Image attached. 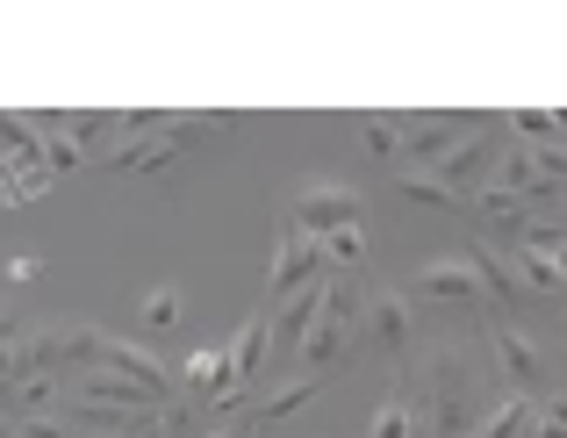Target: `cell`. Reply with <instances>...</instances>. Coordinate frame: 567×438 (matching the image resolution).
I'll use <instances>...</instances> for the list:
<instances>
[{
    "label": "cell",
    "mask_w": 567,
    "mask_h": 438,
    "mask_svg": "<svg viewBox=\"0 0 567 438\" xmlns=\"http://www.w3.org/2000/svg\"><path fill=\"white\" fill-rule=\"evenodd\" d=\"M360 316H367L360 281H352V274H331V281H323V316H317V330L302 338V367L309 374H331L338 359L360 345Z\"/></svg>",
    "instance_id": "1"
},
{
    "label": "cell",
    "mask_w": 567,
    "mask_h": 438,
    "mask_svg": "<svg viewBox=\"0 0 567 438\" xmlns=\"http://www.w3.org/2000/svg\"><path fill=\"white\" fill-rule=\"evenodd\" d=\"M323 266H331V259H323V237H309V231H295V223H288V231H280V252H274V274H266V295H274V309H280L288 295L317 288Z\"/></svg>",
    "instance_id": "2"
},
{
    "label": "cell",
    "mask_w": 567,
    "mask_h": 438,
    "mask_svg": "<svg viewBox=\"0 0 567 438\" xmlns=\"http://www.w3.org/2000/svg\"><path fill=\"white\" fill-rule=\"evenodd\" d=\"M295 231H309V237L360 231V194H352V187H302V202H295Z\"/></svg>",
    "instance_id": "3"
},
{
    "label": "cell",
    "mask_w": 567,
    "mask_h": 438,
    "mask_svg": "<svg viewBox=\"0 0 567 438\" xmlns=\"http://www.w3.org/2000/svg\"><path fill=\"white\" fill-rule=\"evenodd\" d=\"M360 338L388 345V353H410V338H416V309H410V295H402V288H381V295H367Z\"/></svg>",
    "instance_id": "4"
},
{
    "label": "cell",
    "mask_w": 567,
    "mask_h": 438,
    "mask_svg": "<svg viewBox=\"0 0 567 438\" xmlns=\"http://www.w3.org/2000/svg\"><path fill=\"white\" fill-rule=\"evenodd\" d=\"M488 165H503V144L488 137V130H467V137H460L453 151H445L439 165H431V173L445 180V187H460V194H474V180L488 173Z\"/></svg>",
    "instance_id": "5"
},
{
    "label": "cell",
    "mask_w": 567,
    "mask_h": 438,
    "mask_svg": "<svg viewBox=\"0 0 567 438\" xmlns=\"http://www.w3.org/2000/svg\"><path fill=\"white\" fill-rule=\"evenodd\" d=\"M488 353H496V367H503V381H511V396H539V345L525 338V330H511L503 324L496 338H488Z\"/></svg>",
    "instance_id": "6"
},
{
    "label": "cell",
    "mask_w": 567,
    "mask_h": 438,
    "mask_svg": "<svg viewBox=\"0 0 567 438\" xmlns=\"http://www.w3.org/2000/svg\"><path fill=\"white\" fill-rule=\"evenodd\" d=\"M410 295H424V302H482V274H474V259H431L424 274L410 281Z\"/></svg>",
    "instance_id": "7"
},
{
    "label": "cell",
    "mask_w": 567,
    "mask_h": 438,
    "mask_svg": "<svg viewBox=\"0 0 567 438\" xmlns=\"http://www.w3.org/2000/svg\"><path fill=\"white\" fill-rule=\"evenodd\" d=\"M181 381H187V396H194V403H208V410L237 396V367H230V353H194Z\"/></svg>",
    "instance_id": "8"
},
{
    "label": "cell",
    "mask_w": 567,
    "mask_h": 438,
    "mask_svg": "<svg viewBox=\"0 0 567 438\" xmlns=\"http://www.w3.org/2000/svg\"><path fill=\"white\" fill-rule=\"evenodd\" d=\"M323 281H331V274H323ZM323 281H317V288H302V295H288L274 309V338L295 345V353H302V338L317 330V316H323Z\"/></svg>",
    "instance_id": "9"
},
{
    "label": "cell",
    "mask_w": 567,
    "mask_h": 438,
    "mask_svg": "<svg viewBox=\"0 0 567 438\" xmlns=\"http://www.w3.org/2000/svg\"><path fill=\"white\" fill-rule=\"evenodd\" d=\"M266 345H274V316H251L245 330L230 338V367H237V388H251L259 381V367H266Z\"/></svg>",
    "instance_id": "10"
},
{
    "label": "cell",
    "mask_w": 567,
    "mask_h": 438,
    "mask_svg": "<svg viewBox=\"0 0 567 438\" xmlns=\"http://www.w3.org/2000/svg\"><path fill=\"white\" fill-rule=\"evenodd\" d=\"M474 216H482V223H503V231H525V223H532V202H525V194H511V187H496V180H482V187H474Z\"/></svg>",
    "instance_id": "11"
},
{
    "label": "cell",
    "mask_w": 567,
    "mask_h": 438,
    "mask_svg": "<svg viewBox=\"0 0 567 438\" xmlns=\"http://www.w3.org/2000/svg\"><path fill=\"white\" fill-rule=\"evenodd\" d=\"M317 388H323V374H302V381H280L266 403H251V425H274V417H295L302 403H317Z\"/></svg>",
    "instance_id": "12"
},
{
    "label": "cell",
    "mask_w": 567,
    "mask_h": 438,
    "mask_svg": "<svg viewBox=\"0 0 567 438\" xmlns=\"http://www.w3.org/2000/svg\"><path fill=\"white\" fill-rule=\"evenodd\" d=\"M532 417H539V410H532V396H503L496 410L474 425V438H525V431H532Z\"/></svg>",
    "instance_id": "13"
},
{
    "label": "cell",
    "mask_w": 567,
    "mask_h": 438,
    "mask_svg": "<svg viewBox=\"0 0 567 438\" xmlns=\"http://www.w3.org/2000/svg\"><path fill=\"white\" fill-rule=\"evenodd\" d=\"M467 259H474V274H482V288H488V295H496V302H517V295H525V281H517V266H511V259H503V252H488V245H474V252H467Z\"/></svg>",
    "instance_id": "14"
},
{
    "label": "cell",
    "mask_w": 567,
    "mask_h": 438,
    "mask_svg": "<svg viewBox=\"0 0 567 438\" xmlns=\"http://www.w3.org/2000/svg\"><path fill=\"white\" fill-rule=\"evenodd\" d=\"M517 281H525V295H560V259L554 252H517Z\"/></svg>",
    "instance_id": "15"
},
{
    "label": "cell",
    "mask_w": 567,
    "mask_h": 438,
    "mask_svg": "<svg viewBox=\"0 0 567 438\" xmlns=\"http://www.w3.org/2000/svg\"><path fill=\"white\" fill-rule=\"evenodd\" d=\"M402 194H410L416 208H460V202H474V194H460V187H445L439 173H402Z\"/></svg>",
    "instance_id": "16"
},
{
    "label": "cell",
    "mask_w": 567,
    "mask_h": 438,
    "mask_svg": "<svg viewBox=\"0 0 567 438\" xmlns=\"http://www.w3.org/2000/svg\"><path fill=\"white\" fill-rule=\"evenodd\" d=\"M511 130L525 144H560V115L554 109H511Z\"/></svg>",
    "instance_id": "17"
},
{
    "label": "cell",
    "mask_w": 567,
    "mask_h": 438,
    "mask_svg": "<svg viewBox=\"0 0 567 438\" xmlns=\"http://www.w3.org/2000/svg\"><path fill=\"white\" fill-rule=\"evenodd\" d=\"M374 438H424V431H416V417H410V403H381V417H374Z\"/></svg>",
    "instance_id": "18"
},
{
    "label": "cell",
    "mask_w": 567,
    "mask_h": 438,
    "mask_svg": "<svg viewBox=\"0 0 567 438\" xmlns=\"http://www.w3.org/2000/svg\"><path fill=\"white\" fill-rule=\"evenodd\" d=\"M367 151L395 159V151H402V115H367Z\"/></svg>",
    "instance_id": "19"
},
{
    "label": "cell",
    "mask_w": 567,
    "mask_h": 438,
    "mask_svg": "<svg viewBox=\"0 0 567 438\" xmlns=\"http://www.w3.org/2000/svg\"><path fill=\"white\" fill-rule=\"evenodd\" d=\"M144 324H152V330H173V324H181V295H173V288H152V295H144Z\"/></svg>",
    "instance_id": "20"
},
{
    "label": "cell",
    "mask_w": 567,
    "mask_h": 438,
    "mask_svg": "<svg viewBox=\"0 0 567 438\" xmlns=\"http://www.w3.org/2000/svg\"><path fill=\"white\" fill-rule=\"evenodd\" d=\"M14 438H72L65 410H43V417H14Z\"/></svg>",
    "instance_id": "21"
},
{
    "label": "cell",
    "mask_w": 567,
    "mask_h": 438,
    "mask_svg": "<svg viewBox=\"0 0 567 438\" xmlns=\"http://www.w3.org/2000/svg\"><path fill=\"white\" fill-rule=\"evenodd\" d=\"M43 165H51V173H72V165H80V144H72L65 130H43Z\"/></svg>",
    "instance_id": "22"
},
{
    "label": "cell",
    "mask_w": 567,
    "mask_h": 438,
    "mask_svg": "<svg viewBox=\"0 0 567 438\" xmlns=\"http://www.w3.org/2000/svg\"><path fill=\"white\" fill-rule=\"evenodd\" d=\"M323 259H331V266H360V259H367V237H360V231L323 237Z\"/></svg>",
    "instance_id": "23"
},
{
    "label": "cell",
    "mask_w": 567,
    "mask_h": 438,
    "mask_svg": "<svg viewBox=\"0 0 567 438\" xmlns=\"http://www.w3.org/2000/svg\"><path fill=\"white\" fill-rule=\"evenodd\" d=\"M532 438H567V396L539 403V417H532Z\"/></svg>",
    "instance_id": "24"
},
{
    "label": "cell",
    "mask_w": 567,
    "mask_h": 438,
    "mask_svg": "<svg viewBox=\"0 0 567 438\" xmlns=\"http://www.w3.org/2000/svg\"><path fill=\"white\" fill-rule=\"evenodd\" d=\"M29 338V330H22V316H14V309H0V353H8V345H22Z\"/></svg>",
    "instance_id": "25"
},
{
    "label": "cell",
    "mask_w": 567,
    "mask_h": 438,
    "mask_svg": "<svg viewBox=\"0 0 567 438\" xmlns=\"http://www.w3.org/2000/svg\"><path fill=\"white\" fill-rule=\"evenodd\" d=\"M251 425H223V431H208V438H245Z\"/></svg>",
    "instance_id": "26"
},
{
    "label": "cell",
    "mask_w": 567,
    "mask_h": 438,
    "mask_svg": "<svg viewBox=\"0 0 567 438\" xmlns=\"http://www.w3.org/2000/svg\"><path fill=\"white\" fill-rule=\"evenodd\" d=\"M554 259H560V281H567V245H560V252H554Z\"/></svg>",
    "instance_id": "27"
},
{
    "label": "cell",
    "mask_w": 567,
    "mask_h": 438,
    "mask_svg": "<svg viewBox=\"0 0 567 438\" xmlns=\"http://www.w3.org/2000/svg\"><path fill=\"white\" fill-rule=\"evenodd\" d=\"M554 115H560V144H567V109H554Z\"/></svg>",
    "instance_id": "28"
},
{
    "label": "cell",
    "mask_w": 567,
    "mask_h": 438,
    "mask_svg": "<svg viewBox=\"0 0 567 438\" xmlns=\"http://www.w3.org/2000/svg\"><path fill=\"white\" fill-rule=\"evenodd\" d=\"M560 223H567V194H560Z\"/></svg>",
    "instance_id": "29"
}]
</instances>
